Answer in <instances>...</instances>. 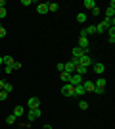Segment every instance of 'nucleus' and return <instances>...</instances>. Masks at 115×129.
Listing matches in <instances>:
<instances>
[{
    "mask_svg": "<svg viewBox=\"0 0 115 129\" xmlns=\"http://www.w3.org/2000/svg\"><path fill=\"white\" fill-rule=\"evenodd\" d=\"M0 73H2V68H0Z\"/></svg>",
    "mask_w": 115,
    "mask_h": 129,
    "instance_id": "40",
    "label": "nucleus"
},
{
    "mask_svg": "<svg viewBox=\"0 0 115 129\" xmlns=\"http://www.w3.org/2000/svg\"><path fill=\"white\" fill-rule=\"evenodd\" d=\"M27 106H29V110H33V108H40V100H38L37 96H31L27 100Z\"/></svg>",
    "mask_w": 115,
    "mask_h": 129,
    "instance_id": "7",
    "label": "nucleus"
},
{
    "mask_svg": "<svg viewBox=\"0 0 115 129\" xmlns=\"http://www.w3.org/2000/svg\"><path fill=\"white\" fill-rule=\"evenodd\" d=\"M2 60H4V66H12L14 64V58H12V56H2Z\"/></svg>",
    "mask_w": 115,
    "mask_h": 129,
    "instance_id": "22",
    "label": "nucleus"
},
{
    "mask_svg": "<svg viewBox=\"0 0 115 129\" xmlns=\"http://www.w3.org/2000/svg\"><path fill=\"white\" fill-rule=\"evenodd\" d=\"M16 116H14V114H10V116H8V118H6V123H8V125H14V123H16Z\"/></svg>",
    "mask_w": 115,
    "mask_h": 129,
    "instance_id": "21",
    "label": "nucleus"
},
{
    "mask_svg": "<svg viewBox=\"0 0 115 129\" xmlns=\"http://www.w3.org/2000/svg\"><path fill=\"white\" fill-rule=\"evenodd\" d=\"M61 94H63V96H73V85L65 83V85L61 87Z\"/></svg>",
    "mask_w": 115,
    "mask_h": 129,
    "instance_id": "8",
    "label": "nucleus"
},
{
    "mask_svg": "<svg viewBox=\"0 0 115 129\" xmlns=\"http://www.w3.org/2000/svg\"><path fill=\"white\" fill-rule=\"evenodd\" d=\"M86 19H88V16L84 12H79V14H77V21L79 23H86Z\"/></svg>",
    "mask_w": 115,
    "mask_h": 129,
    "instance_id": "16",
    "label": "nucleus"
},
{
    "mask_svg": "<svg viewBox=\"0 0 115 129\" xmlns=\"http://www.w3.org/2000/svg\"><path fill=\"white\" fill-rule=\"evenodd\" d=\"M88 71V68H84V66H75V73H79V75H84Z\"/></svg>",
    "mask_w": 115,
    "mask_h": 129,
    "instance_id": "18",
    "label": "nucleus"
},
{
    "mask_svg": "<svg viewBox=\"0 0 115 129\" xmlns=\"http://www.w3.org/2000/svg\"><path fill=\"white\" fill-rule=\"evenodd\" d=\"M40 116H42V110H40V108H33V110H29V112H27L29 121H35V119H38Z\"/></svg>",
    "mask_w": 115,
    "mask_h": 129,
    "instance_id": "2",
    "label": "nucleus"
},
{
    "mask_svg": "<svg viewBox=\"0 0 115 129\" xmlns=\"http://www.w3.org/2000/svg\"><path fill=\"white\" fill-rule=\"evenodd\" d=\"M2 91H6L8 94H10V92L14 91V87H12V83H6V81H4V89H2Z\"/></svg>",
    "mask_w": 115,
    "mask_h": 129,
    "instance_id": "23",
    "label": "nucleus"
},
{
    "mask_svg": "<svg viewBox=\"0 0 115 129\" xmlns=\"http://www.w3.org/2000/svg\"><path fill=\"white\" fill-rule=\"evenodd\" d=\"M90 68H92V70L96 71V73H98V75H102V73H104V71H105V66L102 64V62H94V64L90 66Z\"/></svg>",
    "mask_w": 115,
    "mask_h": 129,
    "instance_id": "6",
    "label": "nucleus"
},
{
    "mask_svg": "<svg viewBox=\"0 0 115 129\" xmlns=\"http://www.w3.org/2000/svg\"><path fill=\"white\" fill-rule=\"evenodd\" d=\"M2 37H6V29L0 25V39H2Z\"/></svg>",
    "mask_w": 115,
    "mask_h": 129,
    "instance_id": "33",
    "label": "nucleus"
},
{
    "mask_svg": "<svg viewBox=\"0 0 115 129\" xmlns=\"http://www.w3.org/2000/svg\"><path fill=\"white\" fill-rule=\"evenodd\" d=\"M19 4H21V6H31V4H33V2H31V0H21Z\"/></svg>",
    "mask_w": 115,
    "mask_h": 129,
    "instance_id": "32",
    "label": "nucleus"
},
{
    "mask_svg": "<svg viewBox=\"0 0 115 129\" xmlns=\"http://www.w3.org/2000/svg\"><path fill=\"white\" fill-rule=\"evenodd\" d=\"M0 8H6V2H4V0H0Z\"/></svg>",
    "mask_w": 115,
    "mask_h": 129,
    "instance_id": "35",
    "label": "nucleus"
},
{
    "mask_svg": "<svg viewBox=\"0 0 115 129\" xmlns=\"http://www.w3.org/2000/svg\"><path fill=\"white\" fill-rule=\"evenodd\" d=\"M79 108H81V110H86V108H88V102H86V100H81V102H79Z\"/></svg>",
    "mask_w": 115,
    "mask_h": 129,
    "instance_id": "25",
    "label": "nucleus"
},
{
    "mask_svg": "<svg viewBox=\"0 0 115 129\" xmlns=\"http://www.w3.org/2000/svg\"><path fill=\"white\" fill-rule=\"evenodd\" d=\"M105 83H107V81H105L104 77H98V79L94 81V87H98V89H105Z\"/></svg>",
    "mask_w": 115,
    "mask_h": 129,
    "instance_id": "13",
    "label": "nucleus"
},
{
    "mask_svg": "<svg viewBox=\"0 0 115 129\" xmlns=\"http://www.w3.org/2000/svg\"><path fill=\"white\" fill-rule=\"evenodd\" d=\"M56 70L60 71V73H61V71H65V66H63V62H60V64L56 66Z\"/></svg>",
    "mask_w": 115,
    "mask_h": 129,
    "instance_id": "26",
    "label": "nucleus"
},
{
    "mask_svg": "<svg viewBox=\"0 0 115 129\" xmlns=\"http://www.w3.org/2000/svg\"><path fill=\"white\" fill-rule=\"evenodd\" d=\"M94 62H92V58H90V54H82L81 58H79V64L77 66H84V68H90Z\"/></svg>",
    "mask_w": 115,
    "mask_h": 129,
    "instance_id": "1",
    "label": "nucleus"
},
{
    "mask_svg": "<svg viewBox=\"0 0 115 129\" xmlns=\"http://www.w3.org/2000/svg\"><path fill=\"white\" fill-rule=\"evenodd\" d=\"M94 92H96V94H104V89H98V87H96V89H94Z\"/></svg>",
    "mask_w": 115,
    "mask_h": 129,
    "instance_id": "34",
    "label": "nucleus"
},
{
    "mask_svg": "<svg viewBox=\"0 0 115 129\" xmlns=\"http://www.w3.org/2000/svg\"><path fill=\"white\" fill-rule=\"evenodd\" d=\"M42 129H52V127H50V125H44V127Z\"/></svg>",
    "mask_w": 115,
    "mask_h": 129,
    "instance_id": "38",
    "label": "nucleus"
},
{
    "mask_svg": "<svg viewBox=\"0 0 115 129\" xmlns=\"http://www.w3.org/2000/svg\"><path fill=\"white\" fill-rule=\"evenodd\" d=\"M90 12H92V16H94V17H98V16H100V8H98V6H96V8H92Z\"/></svg>",
    "mask_w": 115,
    "mask_h": 129,
    "instance_id": "28",
    "label": "nucleus"
},
{
    "mask_svg": "<svg viewBox=\"0 0 115 129\" xmlns=\"http://www.w3.org/2000/svg\"><path fill=\"white\" fill-rule=\"evenodd\" d=\"M2 66H4V60H2V56H0V68H2Z\"/></svg>",
    "mask_w": 115,
    "mask_h": 129,
    "instance_id": "37",
    "label": "nucleus"
},
{
    "mask_svg": "<svg viewBox=\"0 0 115 129\" xmlns=\"http://www.w3.org/2000/svg\"><path fill=\"white\" fill-rule=\"evenodd\" d=\"M84 92H86V91H84L82 83H81V85H75V87H73V96H82Z\"/></svg>",
    "mask_w": 115,
    "mask_h": 129,
    "instance_id": "9",
    "label": "nucleus"
},
{
    "mask_svg": "<svg viewBox=\"0 0 115 129\" xmlns=\"http://www.w3.org/2000/svg\"><path fill=\"white\" fill-rule=\"evenodd\" d=\"M113 16H115V2L111 0L109 6L105 8V19H113Z\"/></svg>",
    "mask_w": 115,
    "mask_h": 129,
    "instance_id": "4",
    "label": "nucleus"
},
{
    "mask_svg": "<svg viewBox=\"0 0 115 129\" xmlns=\"http://www.w3.org/2000/svg\"><path fill=\"white\" fill-rule=\"evenodd\" d=\"M37 12L42 16V14H48V2H40V4H37Z\"/></svg>",
    "mask_w": 115,
    "mask_h": 129,
    "instance_id": "10",
    "label": "nucleus"
},
{
    "mask_svg": "<svg viewBox=\"0 0 115 129\" xmlns=\"http://www.w3.org/2000/svg\"><path fill=\"white\" fill-rule=\"evenodd\" d=\"M17 129H25V127H17Z\"/></svg>",
    "mask_w": 115,
    "mask_h": 129,
    "instance_id": "39",
    "label": "nucleus"
},
{
    "mask_svg": "<svg viewBox=\"0 0 115 129\" xmlns=\"http://www.w3.org/2000/svg\"><path fill=\"white\" fill-rule=\"evenodd\" d=\"M2 71H4V73H12V66H2Z\"/></svg>",
    "mask_w": 115,
    "mask_h": 129,
    "instance_id": "27",
    "label": "nucleus"
},
{
    "mask_svg": "<svg viewBox=\"0 0 115 129\" xmlns=\"http://www.w3.org/2000/svg\"><path fill=\"white\" fill-rule=\"evenodd\" d=\"M82 83V75H79V73H71V77H69V85H81Z\"/></svg>",
    "mask_w": 115,
    "mask_h": 129,
    "instance_id": "5",
    "label": "nucleus"
},
{
    "mask_svg": "<svg viewBox=\"0 0 115 129\" xmlns=\"http://www.w3.org/2000/svg\"><path fill=\"white\" fill-rule=\"evenodd\" d=\"M69 73H67V71H61V81H63V83H69Z\"/></svg>",
    "mask_w": 115,
    "mask_h": 129,
    "instance_id": "24",
    "label": "nucleus"
},
{
    "mask_svg": "<svg viewBox=\"0 0 115 129\" xmlns=\"http://www.w3.org/2000/svg\"><path fill=\"white\" fill-rule=\"evenodd\" d=\"M6 14H8V12H6V8H0V19H4Z\"/></svg>",
    "mask_w": 115,
    "mask_h": 129,
    "instance_id": "30",
    "label": "nucleus"
},
{
    "mask_svg": "<svg viewBox=\"0 0 115 129\" xmlns=\"http://www.w3.org/2000/svg\"><path fill=\"white\" fill-rule=\"evenodd\" d=\"M71 54H73V58H81L82 54H90V52H84V50H81V48H79V46H75Z\"/></svg>",
    "mask_w": 115,
    "mask_h": 129,
    "instance_id": "14",
    "label": "nucleus"
},
{
    "mask_svg": "<svg viewBox=\"0 0 115 129\" xmlns=\"http://www.w3.org/2000/svg\"><path fill=\"white\" fill-rule=\"evenodd\" d=\"M81 50L84 52H90V43H88V37H79V44H77Z\"/></svg>",
    "mask_w": 115,
    "mask_h": 129,
    "instance_id": "3",
    "label": "nucleus"
},
{
    "mask_svg": "<svg viewBox=\"0 0 115 129\" xmlns=\"http://www.w3.org/2000/svg\"><path fill=\"white\" fill-rule=\"evenodd\" d=\"M84 33H86V37H88V35H94V33H96V25H88V27H84Z\"/></svg>",
    "mask_w": 115,
    "mask_h": 129,
    "instance_id": "19",
    "label": "nucleus"
},
{
    "mask_svg": "<svg viewBox=\"0 0 115 129\" xmlns=\"http://www.w3.org/2000/svg\"><path fill=\"white\" fill-rule=\"evenodd\" d=\"M63 66H65V71L69 73V75H71V73H75V64H73L71 60H69L67 64H63Z\"/></svg>",
    "mask_w": 115,
    "mask_h": 129,
    "instance_id": "15",
    "label": "nucleus"
},
{
    "mask_svg": "<svg viewBox=\"0 0 115 129\" xmlns=\"http://www.w3.org/2000/svg\"><path fill=\"white\" fill-rule=\"evenodd\" d=\"M82 87H84V91L86 92H94V81H82Z\"/></svg>",
    "mask_w": 115,
    "mask_h": 129,
    "instance_id": "11",
    "label": "nucleus"
},
{
    "mask_svg": "<svg viewBox=\"0 0 115 129\" xmlns=\"http://www.w3.org/2000/svg\"><path fill=\"white\" fill-rule=\"evenodd\" d=\"M82 6H84L86 10H92V8H96V2H94V0H84Z\"/></svg>",
    "mask_w": 115,
    "mask_h": 129,
    "instance_id": "17",
    "label": "nucleus"
},
{
    "mask_svg": "<svg viewBox=\"0 0 115 129\" xmlns=\"http://www.w3.org/2000/svg\"><path fill=\"white\" fill-rule=\"evenodd\" d=\"M23 114H25V108H23L21 104H17V106L14 108V116H16V118H21Z\"/></svg>",
    "mask_w": 115,
    "mask_h": 129,
    "instance_id": "12",
    "label": "nucleus"
},
{
    "mask_svg": "<svg viewBox=\"0 0 115 129\" xmlns=\"http://www.w3.org/2000/svg\"><path fill=\"white\" fill-rule=\"evenodd\" d=\"M19 68H21V62H14L12 64V70H19Z\"/></svg>",
    "mask_w": 115,
    "mask_h": 129,
    "instance_id": "29",
    "label": "nucleus"
},
{
    "mask_svg": "<svg viewBox=\"0 0 115 129\" xmlns=\"http://www.w3.org/2000/svg\"><path fill=\"white\" fill-rule=\"evenodd\" d=\"M6 98H8V92H6V91H0V100H6Z\"/></svg>",
    "mask_w": 115,
    "mask_h": 129,
    "instance_id": "31",
    "label": "nucleus"
},
{
    "mask_svg": "<svg viewBox=\"0 0 115 129\" xmlns=\"http://www.w3.org/2000/svg\"><path fill=\"white\" fill-rule=\"evenodd\" d=\"M60 10V4L58 2H52V4H48V12H58Z\"/></svg>",
    "mask_w": 115,
    "mask_h": 129,
    "instance_id": "20",
    "label": "nucleus"
},
{
    "mask_svg": "<svg viewBox=\"0 0 115 129\" xmlns=\"http://www.w3.org/2000/svg\"><path fill=\"white\" fill-rule=\"evenodd\" d=\"M2 89H4V81L0 79V91H2Z\"/></svg>",
    "mask_w": 115,
    "mask_h": 129,
    "instance_id": "36",
    "label": "nucleus"
}]
</instances>
